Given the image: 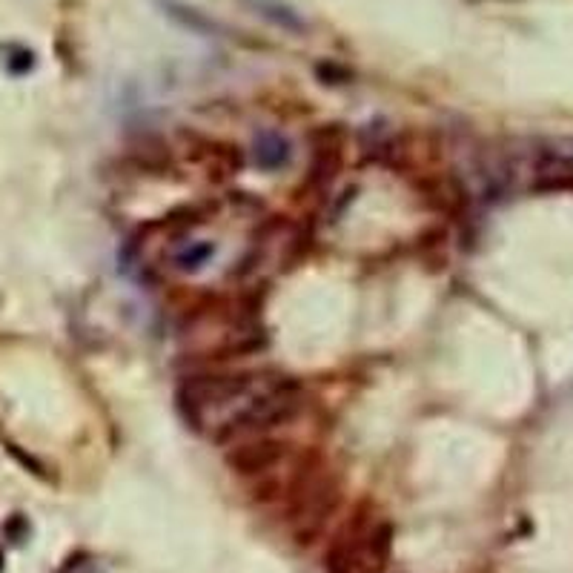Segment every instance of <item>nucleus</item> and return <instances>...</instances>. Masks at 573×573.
Instances as JSON below:
<instances>
[{
	"instance_id": "nucleus-3",
	"label": "nucleus",
	"mask_w": 573,
	"mask_h": 573,
	"mask_svg": "<svg viewBox=\"0 0 573 573\" xmlns=\"http://www.w3.org/2000/svg\"><path fill=\"white\" fill-rule=\"evenodd\" d=\"M282 456V444L272 442H244L230 454V464L241 473H258Z\"/></svg>"
},
{
	"instance_id": "nucleus-6",
	"label": "nucleus",
	"mask_w": 573,
	"mask_h": 573,
	"mask_svg": "<svg viewBox=\"0 0 573 573\" xmlns=\"http://www.w3.org/2000/svg\"><path fill=\"white\" fill-rule=\"evenodd\" d=\"M161 4H164L167 14H169V17H176V21H178L181 26H186V29L201 32V34H206V32H213V29H215L210 21H206L204 14H198L196 9H189V6L178 4V0H161Z\"/></svg>"
},
{
	"instance_id": "nucleus-7",
	"label": "nucleus",
	"mask_w": 573,
	"mask_h": 573,
	"mask_svg": "<svg viewBox=\"0 0 573 573\" xmlns=\"http://www.w3.org/2000/svg\"><path fill=\"white\" fill-rule=\"evenodd\" d=\"M58 573H100V565H98V559L86 557V553H78V557L66 559Z\"/></svg>"
},
{
	"instance_id": "nucleus-9",
	"label": "nucleus",
	"mask_w": 573,
	"mask_h": 573,
	"mask_svg": "<svg viewBox=\"0 0 573 573\" xmlns=\"http://www.w3.org/2000/svg\"><path fill=\"white\" fill-rule=\"evenodd\" d=\"M0 573H4V553H0Z\"/></svg>"
},
{
	"instance_id": "nucleus-1",
	"label": "nucleus",
	"mask_w": 573,
	"mask_h": 573,
	"mask_svg": "<svg viewBox=\"0 0 573 573\" xmlns=\"http://www.w3.org/2000/svg\"><path fill=\"white\" fill-rule=\"evenodd\" d=\"M393 530L387 522L358 519L347 528L327 553L329 573H385L390 562Z\"/></svg>"
},
{
	"instance_id": "nucleus-8",
	"label": "nucleus",
	"mask_w": 573,
	"mask_h": 573,
	"mask_svg": "<svg viewBox=\"0 0 573 573\" xmlns=\"http://www.w3.org/2000/svg\"><path fill=\"white\" fill-rule=\"evenodd\" d=\"M34 63V55L29 49H12V58H6V66H9V72L14 75H21V72H29Z\"/></svg>"
},
{
	"instance_id": "nucleus-4",
	"label": "nucleus",
	"mask_w": 573,
	"mask_h": 573,
	"mask_svg": "<svg viewBox=\"0 0 573 573\" xmlns=\"http://www.w3.org/2000/svg\"><path fill=\"white\" fill-rule=\"evenodd\" d=\"M244 6H250L258 17H264V21H270L272 26H282L284 32H304L307 29V21L295 12L290 4H284V0H241Z\"/></svg>"
},
{
	"instance_id": "nucleus-2",
	"label": "nucleus",
	"mask_w": 573,
	"mask_h": 573,
	"mask_svg": "<svg viewBox=\"0 0 573 573\" xmlns=\"http://www.w3.org/2000/svg\"><path fill=\"white\" fill-rule=\"evenodd\" d=\"M292 158V144L287 141V135L275 132V129H264L255 135L253 141V164L264 172H275L284 169Z\"/></svg>"
},
{
	"instance_id": "nucleus-5",
	"label": "nucleus",
	"mask_w": 573,
	"mask_h": 573,
	"mask_svg": "<svg viewBox=\"0 0 573 573\" xmlns=\"http://www.w3.org/2000/svg\"><path fill=\"white\" fill-rule=\"evenodd\" d=\"M213 255H215V244L196 238V241H184V244H178L176 250H172L169 262L181 272H198L213 262Z\"/></svg>"
}]
</instances>
